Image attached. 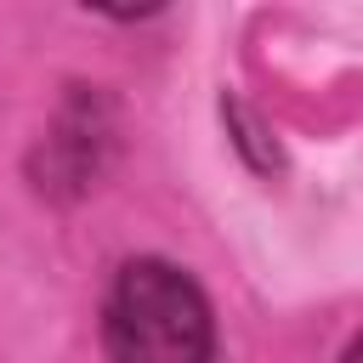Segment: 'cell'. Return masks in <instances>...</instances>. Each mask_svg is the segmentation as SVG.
I'll use <instances>...</instances> for the list:
<instances>
[{"label": "cell", "mask_w": 363, "mask_h": 363, "mask_svg": "<svg viewBox=\"0 0 363 363\" xmlns=\"http://www.w3.org/2000/svg\"><path fill=\"white\" fill-rule=\"evenodd\" d=\"M113 363H210L216 329L199 284L170 261H130L108 295Z\"/></svg>", "instance_id": "cell-1"}, {"label": "cell", "mask_w": 363, "mask_h": 363, "mask_svg": "<svg viewBox=\"0 0 363 363\" xmlns=\"http://www.w3.org/2000/svg\"><path fill=\"white\" fill-rule=\"evenodd\" d=\"M346 363H363V340H357V346H352V352H346Z\"/></svg>", "instance_id": "cell-2"}]
</instances>
